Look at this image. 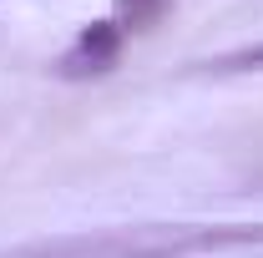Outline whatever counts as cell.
Returning <instances> with one entry per match:
<instances>
[{
    "label": "cell",
    "mask_w": 263,
    "mask_h": 258,
    "mask_svg": "<svg viewBox=\"0 0 263 258\" xmlns=\"http://www.w3.org/2000/svg\"><path fill=\"white\" fill-rule=\"evenodd\" d=\"M263 223H142L111 228L61 243L15 248L5 258H197V253H228V248H258Z\"/></svg>",
    "instance_id": "6da1fadb"
},
{
    "label": "cell",
    "mask_w": 263,
    "mask_h": 258,
    "mask_svg": "<svg viewBox=\"0 0 263 258\" xmlns=\"http://www.w3.org/2000/svg\"><path fill=\"white\" fill-rule=\"evenodd\" d=\"M243 61H263V51H243V56H228V61H218V71H238Z\"/></svg>",
    "instance_id": "3957f363"
},
{
    "label": "cell",
    "mask_w": 263,
    "mask_h": 258,
    "mask_svg": "<svg viewBox=\"0 0 263 258\" xmlns=\"http://www.w3.org/2000/svg\"><path fill=\"white\" fill-rule=\"evenodd\" d=\"M111 51H117V31H106V26H97V31H86V35H81V46H76V51L66 56V71L76 76V66L86 61V56H91V66H86V71H106V61H111Z\"/></svg>",
    "instance_id": "7a4b0ae2"
}]
</instances>
